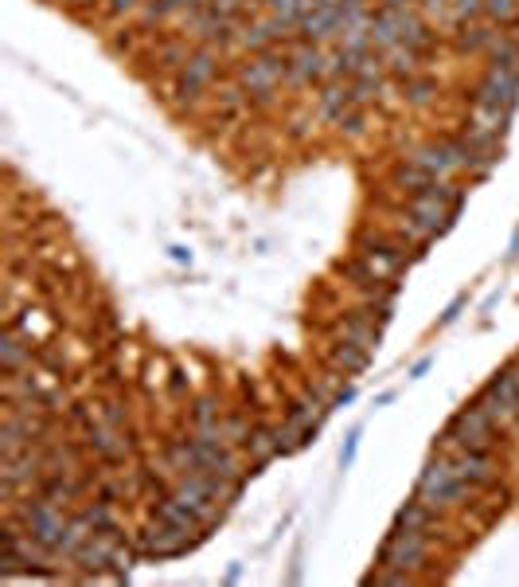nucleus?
I'll return each mask as SVG.
<instances>
[{"label":"nucleus","instance_id":"f257e3e1","mask_svg":"<svg viewBox=\"0 0 519 587\" xmlns=\"http://www.w3.org/2000/svg\"><path fill=\"white\" fill-rule=\"evenodd\" d=\"M500 419H492L477 400L464 403V408L446 423V431L438 435V454H457V451H496L504 443Z\"/></svg>","mask_w":519,"mask_h":587},{"label":"nucleus","instance_id":"f03ea898","mask_svg":"<svg viewBox=\"0 0 519 587\" xmlns=\"http://www.w3.org/2000/svg\"><path fill=\"white\" fill-rule=\"evenodd\" d=\"M234 79L242 82V91L251 94V106H274L281 82H289V56L285 51H262V56H251L246 63H239Z\"/></svg>","mask_w":519,"mask_h":587},{"label":"nucleus","instance_id":"7ed1b4c3","mask_svg":"<svg viewBox=\"0 0 519 587\" xmlns=\"http://www.w3.org/2000/svg\"><path fill=\"white\" fill-rule=\"evenodd\" d=\"M219 74H223V47L200 44L191 51V59L172 74V94H176V102L183 110H191V106L203 99V91H211L215 82H219Z\"/></svg>","mask_w":519,"mask_h":587},{"label":"nucleus","instance_id":"20e7f679","mask_svg":"<svg viewBox=\"0 0 519 587\" xmlns=\"http://www.w3.org/2000/svg\"><path fill=\"white\" fill-rule=\"evenodd\" d=\"M414 494H418L421 501H426V505H434L438 514H441L446 505H457V501H464V497L472 494V489L457 478V470H453L449 454H438V451H434V458H430L426 470L418 474Z\"/></svg>","mask_w":519,"mask_h":587},{"label":"nucleus","instance_id":"39448f33","mask_svg":"<svg viewBox=\"0 0 519 587\" xmlns=\"http://www.w3.org/2000/svg\"><path fill=\"white\" fill-rule=\"evenodd\" d=\"M430 532H414V529H403V525H395L391 532H387V540H383V548H379V564H387V568H418L421 560H426V552H430Z\"/></svg>","mask_w":519,"mask_h":587},{"label":"nucleus","instance_id":"423d86ee","mask_svg":"<svg viewBox=\"0 0 519 587\" xmlns=\"http://www.w3.org/2000/svg\"><path fill=\"white\" fill-rule=\"evenodd\" d=\"M391 309L395 306H367L363 309H352V314H344V322H340V337H348L355 341V345H363V349H379V341H383V325L391 322Z\"/></svg>","mask_w":519,"mask_h":587},{"label":"nucleus","instance_id":"0eeeda50","mask_svg":"<svg viewBox=\"0 0 519 587\" xmlns=\"http://www.w3.org/2000/svg\"><path fill=\"white\" fill-rule=\"evenodd\" d=\"M289 82L294 87H312V82L328 79V51L324 44H312V39H297L289 44Z\"/></svg>","mask_w":519,"mask_h":587},{"label":"nucleus","instance_id":"6e6552de","mask_svg":"<svg viewBox=\"0 0 519 587\" xmlns=\"http://www.w3.org/2000/svg\"><path fill=\"white\" fill-rule=\"evenodd\" d=\"M469 102L515 114V106H519V74H504V71H489V67H484V79L469 91Z\"/></svg>","mask_w":519,"mask_h":587},{"label":"nucleus","instance_id":"1a4fd4ad","mask_svg":"<svg viewBox=\"0 0 519 587\" xmlns=\"http://www.w3.org/2000/svg\"><path fill=\"white\" fill-rule=\"evenodd\" d=\"M449 462L469 489H500V466H496L492 451H457L449 454Z\"/></svg>","mask_w":519,"mask_h":587},{"label":"nucleus","instance_id":"9d476101","mask_svg":"<svg viewBox=\"0 0 519 587\" xmlns=\"http://www.w3.org/2000/svg\"><path fill=\"white\" fill-rule=\"evenodd\" d=\"M406 157H410L414 165L426 168L430 177H446V180H453L457 173H464L457 149H453V142H449V134L438 137V142H421V145H414Z\"/></svg>","mask_w":519,"mask_h":587},{"label":"nucleus","instance_id":"9b49d317","mask_svg":"<svg viewBox=\"0 0 519 587\" xmlns=\"http://www.w3.org/2000/svg\"><path fill=\"white\" fill-rule=\"evenodd\" d=\"M500 24H492V20H464V24L453 28V47L461 51V56H489V51L500 44Z\"/></svg>","mask_w":519,"mask_h":587},{"label":"nucleus","instance_id":"f8f14e48","mask_svg":"<svg viewBox=\"0 0 519 587\" xmlns=\"http://www.w3.org/2000/svg\"><path fill=\"white\" fill-rule=\"evenodd\" d=\"M355 106H360V99H355L352 82H340V79H328L320 82V94H317V117L328 125H340L344 117H348Z\"/></svg>","mask_w":519,"mask_h":587},{"label":"nucleus","instance_id":"ddd939ff","mask_svg":"<svg viewBox=\"0 0 519 587\" xmlns=\"http://www.w3.org/2000/svg\"><path fill=\"white\" fill-rule=\"evenodd\" d=\"M340 36V4H320V8H309L297 24V39H312V44H336Z\"/></svg>","mask_w":519,"mask_h":587},{"label":"nucleus","instance_id":"4468645a","mask_svg":"<svg viewBox=\"0 0 519 587\" xmlns=\"http://www.w3.org/2000/svg\"><path fill=\"white\" fill-rule=\"evenodd\" d=\"M406 208L414 211V220L430 231V239H441L453 223H457V211L446 208L441 200H426V196H406Z\"/></svg>","mask_w":519,"mask_h":587},{"label":"nucleus","instance_id":"2eb2a0df","mask_svg":"<svg viewBox=\"0 0 519 587\" xmlns=\"http://www.w3.org/2000/svg\"><path fill=\"white\" fill-rule=\"evenodd\" d=\"M211 106H215V117L219 122H234V117L246 114V106H251V94L242 91V82H223V87L211 91Z\"/></svg>","mask_w":519,"mask_h":587},{"label":"nucleus","instance_id":"dca6fc26","mask_svg":"<svg viewBox=\"0 0 519 587\" xmlns=\"http://www.w3.org/2000/svg\"><path fill=\"white\" fill-rule=\"evenodd\" d=\"M328 365L336 368L340 376H355V372H363L367 365H371V349H363V345H355V341L340 337L336 345L328 349Z\"/></svg>","mask_w":519,"mask_h":587},{"label":"nucleus","instance_id":"f3484780","mask_svg":"<svg viewBox=\"0 0 519 587\" xmlns=\"http://www.w3.org/2000/svg\"><path fill=\"white\" fill-rule=\"evenodd\" d=\"M24 365H31V345L24 337H20L16 322L4 325V337H0V368H4V376H13Z\"/></svg>","mask_w":519,"mask_h":587},{"label":"nucleus","instance_id":"a211bd4d","mask_svg":"<svg viewBox=\"0 0 519 587\" xmlns=\"http://www.w3.org/2000/svg\"><path fill=\"white\" fill-rule=\"evenodd\" d=\"M395 525H403V529H414V532H430L434 537V529H438V509L434 505H426L418 494L406 501L403 509L395 514Z\"/></svg>","mask_w":519,"mask_h":587},{"label":"nucleus","instance_id":"6ab92c4d","mask_svg":"<svg viewBox=\"0 0 519 587\" xmlns=\"http://www.w3.org/2000/svg\"><path fill=\"white\" fill-rule=\"evenodd\" d=\"M421 51L418 47H406V44H395L391 51H383V63H387V74L398 82L414 79V74H421Z\"/></svg>","mask_w":519,"mask_h":587},{"label":"nucleus","instance_id":"aec40b11","mask_svg":"<svg viewBox=\"0 0 519 587\" xmlns=\"http://www.w3.org/2000/svg\"><path fill=\"white\" fill-rule=\"evenodd\" d=\"M489 71H504V74H519V36L504 31L500 44L489 51Z\"/></svg>","mask_w":519,"mask_h":587},{"label":"nucleus","instance_id":"412c9836","mask_svg":"<svg viewBox=\"0 0 519 587\" xmlns=\"http://www.w3.org/2000/svg\"><path fill=\"white\" fill-rule=\"evenodd\" d=\"M441 94V87H438V79L434 74H414V79H406L403 82V99H406V106H430Z\"/></svg>","mask_w":519,"mask_h":587},{"label":"nucleus","instance_id":"4be33fe9","mask_svg":"<svg viewBox=\"0 0 519 587\" xmlns=\"http://www.w3.org/2000/svg\"><path fill=\"white\" fill-rule=\"evenodd\" d=\"M188 59H191V51H188V36H183V39H165V44H160V47L153 51V63H157V67H160V71H172V74H176Z\"/></svg>","mask_w":519,"mask_h":587},{"label":"nucleus","instance_id":"5701e85b","mask_svg":"<svg viewBox=\"0 0 519 587\" xmlns=\"http://www.w3.org/2000/svg\"><path fill=\"white\" fill-rule=\"evenodd\" d=\"M484 20L500 28H519V0H484Z\"/></svg>","mask_w":519,"mask_h":587},{"label":"nucleus","instance_id":"b1692460","mask_svg":"<svg viewBox=\"0 0 519 587\" xmlns=\"http://www.w3.org/2000/svg\"><path fill=\"white\" fill-rule=\"evenodd\" d=\"M266 13L277 16V20H285L289 28H297L301 16H305V0H266Z\"/></svg>","mask_w":519,"mask_h":587},{"label":"nucleus","instance_id":"393cba45","mask_svg":"<svg viewBox=\"0 0 519 587\" xmlns=\"http://www.w3.org/2000/svg\"><path fill=\"white\" fill-rule=\"evenodd\" d=\"M145 0H102V13L110 20H125V16H137Z\"/></svg>","mask_w":519,"mask_h":587},{"label":"nucleus","instance_id":"a878e982","mask_svg":"<svg viewBox=\"0 0 519 587\" xmlns=\"http://www.w3.org/2000/svg\"><path fill=\"white\" fill-rule=\"evenodd\" d=\"M340 134H348V137H363L367 134V114H363V106H355V110L344 117V122L336 125Z\"/></svg>","mask_w":519,"mask_h":587},{"label":"nucleus","instance_id":"bb28decb","mask_svg":"<svg viewBox=\"0 0 519 587\" xmlns=\"http://www.w3.org/2000/svg\"><path fill=\"white\" fill-rule=\"evenodd\" d=\"M355 451H360V431H352V435H348V443H344V451H340V466H344V470L352 466Z\"/></svg>","mask_w":519,"mask_h":587},{"label":"nucleus","instance_id":"cd10ccee","mask_svg":"<svg viewBox=\"0 0 519 587\" xmlns=\"http://www.w3.org/2000/svg\"><path fill=\"white\" fill-rule=\"evenodd\" d=\"M464 302H469V294H457V298H453V302H449V309H446V314H441V325H449L453 317L461 314V306H464Z\"/></svg>","mask_w":519,"mask_h":587},{"label":"nucleus","instance_id":"c85d7f7f","mask_svg":"<svg viewBox=\"0 0 519 587\" xmlns=\"http://www.w3.org/2000/svg\"><path fill=\"white\" fill-rule=\"evenodd\" d=\"M352 400H355V388H340V392H336V396H332L328 403H332V408H348Z\"/></svg>","mask_w":519,"mask_h":587},{"label":"nucleus","instance_id":"c756f323","mask_svg":"<svg viewBox=\"0 0 519 587\" xmlns=\"http://www.w3.org/2000/svg\"><path fill=\"white\" fill-rule=\"evenodd\" d=\"M200 4H208V0H168L172 13H191V8H200Z\"/></svg>","mask_w":519,"mask_h":587},{"label":"nucleus","instance_id":"7c9ffc66","mask_svg":"<svg viewBox=\"0 0 519 587\" xmlns=\"http://www.w3.org/2000/svg\"><path fill=\"white\" fill-rule=\"evenodd\" d=\"M430 365H434V357H421L418 365L410 368V380H421V376H426V372H430Z\"/></svg>","mask_w":519,"mask_h":587},{"label":"nucleus","instance_id":"2f4dec72","mask_svg":"<svg viewBox=\"0 0 519 587\" xmlns=\"http://www.w3.org/2000/svg\"><path fill=\"white\" fill-rule=\"evenodd\" d=\"M379 4H383V8H414L418 0H379Z\"/></svg>","mask_w":519,"mask_h":587},{"label":"nucleus","instance_id":"473e14b6","mask_svg":"<svg viewBox=\"0 0 519 587\" xmlns=\"http://www.w3.org/2000/svg\"><path fill=\"white\" fill-rule=\"evenodd\" d=\"M172 259H176V263H191V251H183V247H172Z\"/></svg>","mask_w":519,"mask_h":587},{"label":"nucleus","instance_id":"72a5a7b5","mask_svg":"<svg viewBox=\"0 0 519 587\" xmlns=\"http://www.w3.org/2000/svg\"><path fill=\"white\" fill-rule=\"evenodd\" d=\"M507 259H519V228L512 235V247H507Z\"/></svg>","mask_w":519,"mask_h":587},{"label":"nucleus","instance_id":"f704fd0d","mask_svg":"<svg viewBox=\"0 0 519 587\" xmlns=\"http://www.w3.org/2000/svg\"><path fill=\"white\" fill-rule=\"evenodd\" d=\"M239 575H242V568H239V564H231V568H226V583H234Z\"/></svg>","mask_w":519,"mask_h":587}]
</instances>
